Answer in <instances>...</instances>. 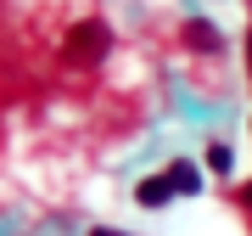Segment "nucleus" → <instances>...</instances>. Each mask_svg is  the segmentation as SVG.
I'll list each match as a JSON object with an SVG mask.
<instances>
[{"mask_svg": "<svg viewBox=\"0 0 252 236\" xmlns=\"http://www.w3.org/2000/svg\"><path fill=\"white\" fill-rule=\"evenodd\" d=\"M107 51H112V28L101 23V17H79V23L67 28V39H62L67 68H95Z\"/></svg>", "mask_w": 252, "mask_h": 236, "instance_id": "1", "label": "nucleus"}, {"mask_svg": "<svg viewBox=\"0 0 252 236\" xmlns=\"http://www.w3.org/2000/svg\"><path fill=\"white\" fill-rule=\"evenodd\" d=\"M180 34H185V45H190V51H202V56H219V51H224V34H219L207 17H185Z\"/></svg>", "mask_w": 252, "mask_h": 236, "instance_id": "2", "label": "nucleus"}, {"mask_svg": "<svg viewBox=\"0 0 252 236\" xmlns=\"http://www.w3.org/2000/svg\"><path fill=\"white\" fill-rule=\"evenodd\" d=\"M162 174H168V186H174V197H196V191H202V169L190 163V157H174V163L162 169Z\"/></svg>", "mask_w": 252, "mask_h": 236, "instance_id": "3", "label": "nucleus"}, {"mask_svg": "<svg viewBox=\"0 0 252 236\" xmlns=\"http://www.w3.org/2000/svg\"><path fill=\"white\" fill-rule=\"evenodd\" d=\"M135 197H140V208H168L174 186H168V174H146V180L135 186Z\"/></svg>", "mask_w": 252, "mask_h": 236, "instance_id": "4", "label": "nucleus"}, {"mask_svg": "<svg viewBox=\"0 0 252 236\" xmlns=\"http://www.w3.org/2000/svg\"><path fill=\"white\" fill-rule=\"evenodd\" d=\"M230 163H235V152H230L224 141H213V146H207V169H213V174H230Z\"/></svg>", "mask_w": 252, "mask_h": 236, "instance_id": "5", "label": "nucleus"}, {"mask_svg": "<svg viewBox=\"0 0 252 236\" xmlns=\"http://www.w3.org/2000/svg\"><path fill=\"white\" fill-rule=\"evenodd\" d=\"M235 197H241V208H252V180H247L241 191H235Z\"/></svg>", "mask_w": 252, "mask_h": 236, "instance_id": "6", "label": "nucleus"}, {"mask_svg": "<svg viewBox=\"0 0 252 236\" xmlns=\"http://www.w3.org/2000/svg\"><path fill=\"white\" fill-rule=\"evenodd\" d=\"M247 79H252V28H247Z\"/></svg>", "mask_w": 252, "mask_h": 236, "instance_id": "7", "label": "nucleus"}, {"mask_svg": "<svg viewBox=\"0 0 252 236\" xmlns=\"http://www.w3.org/2000/svg\"><path fill=\"white\" fill-rule=\"evenodd\" d=\"M90 236H124V231H112V225H95V231H90Z\"/></svg>", "mask_w": 252, "mask_h": 236, "instance_id": "8", "label": "nucleus"}]
</instances>
